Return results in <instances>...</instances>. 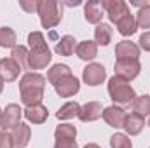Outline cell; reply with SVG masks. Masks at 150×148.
Returning <instances> with one entry per match:
<instances>
[{
  "label": "cell",
  "mask_w": 150,
  "mask_h": 148,
  "mask_svg": "<svg viewBox=\"0 0 150 148\" xmlns=\"http://www.w3.org/2000/svg\"><path fill=\"white\" fill-rule=\"evenodd\" d=\"M126 111L119 106H108L103 110V118L105 122L110 125V127H115V129H120L124 127V120H126Z\"/></svg>",
  "instance_id": "8fae6325"
},
{
  "label": "cell",
  "mask_w": 150,
  "mask_h": 148,
  "mask_svg": "<svg viewBox=\"0 0 150 148\" xmlns=\"http://www.w3.org/2000/svg\"><path fill=\"white\" fill-rule=\"evenodd\" d=\"M11 136H12V145H14V148H25L30 143V136H32L30 125L19 122V125H16L12 129V134Z\"/></svg>",
  "instance_id": "4fadbf2b"
},
{
  "label": "cell",
  "mask_w": 150,
  "mask_h": 148,
  "mask_svg": "<svg viewBox=\"0 0 150 148\" xmlns=\"http://www.w3.org/2000/svg\"><path fill=\"white\" fill-rule=\"evenodd\" d=\"M117 30H119V33L120 35H124V37H131V35H134L136 33V30H138V25H136V19L129 14V16H126L124 19H120L119 23H117Z\"/></svg>",
  "instance_id": "d6986e66"
},
{
  "label": "cell",
  "mask_w": 150,
  "mask_h": 148,
  "mask_svg": "<svg viewBox=\"0 0 150 148\" xmlns=\"http://www.w3.org/2000/svg\"><path fill=\"white\" fill-rule=\"evenodd\" d=\"M54 148H77V141L70 140V141H56Z\"/></svg>",
  "instance_id": "1f68e13d"
},
{
  "label": "cell",
  "mask_w": 150,
  "mask_h": 148,
  "mask_svg": "<svg viewBox=\"0 0 150 148\" xmlns=\"http://www.w3.org/2000/svg\"><path fill=\"white\" fill-rule=\"evenodd\" d=\"M149 125H150V120H149Z\"/></svg>",
  "instance_id": "8d00e7d4"
},
{
  "label": "cell",
  "mask_w": 150,
  "mask_h": 148,
  "mask_svg": "<svg viewBox=\"0 0 150 148\" xmlns=\"http://www.w3.org/2000/svg\"><path fill=\"white\" fill-rule=\"evenodd\" d=\"M84 82L87 84V85H100V84H103V80H105V77H107V72H105V68L101 66V65H98V63H91V65H87L86 68H84Z\"/></svg>",
  "instance_id": "9c48e42d"
},
{
  "label": "cell",
  "mask_w": 150,
  "mask_h": 148,
  "mask_svg": "<svg viewBox=\"0 0 150 148\" xmlns=\"http://www.w3.org/2000/svg\"><path fill=\"white\" fill-rule=\"evenodd\" d=\"M23 115L30 120V122H33V124H44L45 120H47V115H49V111L47 108L44 106V105H33V106H26L25 110H23Z\"/></svg>",
  "instance_id": "9a60e30c"
},
{
  "label": "cell",
  "mask_w": 150,
  "mask_h": 148,
  "mask_svg": "<svg viewBox=\"0 0 150 148\" xmlns=\"http://www.w3.org/2000/svg\"><path fill=\"white\" fill-rule=\"evenodd\" d=\"M84 14H86V19L93 25H98L101 19H103V7H101V2H87L86 7H84Z\"/></svg>",
  "instance_id": "e0dca14e"
},
{
  "label": "cell",
  "mask_w": 150,
  "mask_h": 148,
  "mask_svg": "<svg viewBox=\"0 0 150 148\" xmlns=\"http://www.w3.org/2000/svg\"><path fill=\"white\" fill-rule=\"evenodd\" d=\"M103 105L98 103V101H89L86 103L84 106H80V113H79V118L82 122H94L98 120L100 117H103Z\"/></svg>",
  "instance_id": "30bf717a"
},
{
  "label": "cell",
  "mask_w": 150,
  "mask_h": 148,
  "mask_svg": "<svg viewBox=\"0 0 150 148\" xmlns=\"http://www.w3.org/2000/svg\"><path fill=\"white\" fill-rule=\"evenodd\" d=\"M28 49L26 47H23V45H16L14 49H12V59L16 61V65L21 68V70H26L28 68Z\"/></svg>",
  "instance_id": "484cf974"
},
{
  "label": "cell",
  "mask_w": 150,
  "mask_h": 148,
  "mask_svg": "<svg viewBox=\"0 0 150 148\" xmlns=\"http://www.w3.org/2000/svg\"><path fill=\"white\" fill-rule=\"evenodd\" d=\"M0 47H16V32L9 26L0 28Z\"/></svg>",
  "instance_id": "4316f807"
},
{
  "label": "cell",
  "mask_w": 150,
  "mask_h": 148,
  "mask_svg": "<svg viewBox=\"0 0 150 148\" xmlns=\"http://www.w3.org/2000/svg\"><path fill=\"white\" fill-rule=\"evenodd\" d=\"M115 56L117 59H136L140 58V47L129 40H124V42H119L117 47H115Z\"/></svg>",
  "instance_id": "7c38bea8"
},
{
  "label": "cell",
  "mask_w": 150,
  "mask_h": 148,
  "mask_svg": "<svg viewBox=\"0 0 150 148\" xmlns=\"http://www.w3.org/2000/svg\"><path fill=\"white\" fill-rule=\"evenodd\" d=\"M79 113H80V105H79V103H75V101H70V103L63 105V106L58 110L56 117H58L59 120H68V118L79 117Z\"/></svg>",
  "instance_id": "7402d4cb"
},
{
  "label": "cell",
  "mask_w": 150,
  "mask_h": 148,
  "mask_svg": "<svg viewBox=\"0 0 150 148\" xmlns=\"http://www.w3.org/2000/svg\"><path fill=\"white\" fill-rule=\"evenodd\" d=\"M19 72H21V68L16 65V61L12 58L0 59V75L4 78V82H14L18 78Z\"/></svg>",
  "instance_id": "5bb4252c"
},
{
  "label": "cell",
  "mask_w": 150,
  "mask_h": 148,
  "mask_svg": "<svg viewBox=\"0 0 150 148\" xmlns=\"http://www.w3.org/2000/svg\"><path fill=\"white\" fill-rule=\"evenodd\" d=\"M113 68H115V77H119L126 82L136 78L138 73L142 72V65L136 59H117Z\"/></svg>",
  "instance_id": "5b68a950"
},
{
  "label": "cell",
  "mask_w": 150,
  "mask_h": 148,
  "mask_svg": "<svg viewBox=\"0 0 150 148\" xmlns=\"http://www.w3.org/2000/svg\"><path fill=\"white\" fill-rule=\"evenodd\" d=\"M37 12L40 16V23H42L44 28L56 26L63 18V11H61L59 4L54 2V0H40V2H37Z\"/></svg>",
  "instance_id": "277c9868"
},
{
  "label": "cell",
  "mask_w": 150,
  "mask_h": 148,
  "mask_svg": "<svg viewBox=\"0 0 150 148\" xmlns=\"http://www.w3.org/2000/svg\"><path fill=\"white\" fill-rule=\"evenodd\" d=\"M28 44H30V54H28V68L30 70H44L51 63L52 56L51 51L45 44V38L40 32H32L28 35Z\"/></svg>",
  "instance_id": "7a4b0ae2"
},
{
  "label": "cell",
  "mask_w": 150,
  "mask_h": 148,
  "mask_svg": "<svg viewBox=\"0 0 150 148\" xmlns=\"http://www.w3.org/2000/svg\"><path fill=\"white\" fill-rule=\"evenodd\" d=\"M19 7H23L28 12H33V11H37V2H25V0H21L19 2Z\"/></svg>",
  "instance_id": "d6a6232c"
},
{
  "label": "cell",
  "mask_w": 150,
  "mask_h": 148,
  "mask_svg": "<svg viewBox=\"0 0 150 148\" xmlns=\"http://www.w3.org/2000/svg\"><path fill=\"white\" fill-rule=\"evenodd\" d=\"M101 7H103V11H107L112 23H119L120 19H124L126 16L131 14L127 4L124 0H103Z\"/></svg>",
  "instance_id": "8992f818"
},
{
  "label": "cell",
  "mask_w": 150,
  "mask_h": 148,
  "mask_svg": "<svg viewBox=\"0 0 150 148\" xmlns=\"http://www.w3.org/2000/svg\"><path fill=\"white\" fill-rule=\"evenodd\" d=\"M67 75H72L70 66H67V65H54V66L47 72V80L54 85L58 80H61V78L67 77Z\"/></svg>",
  "instance_id": "cb8c5ba5"
},
{
  "label": "cell",
  "mask_w": 150,
  "mask_h": 148,
  "mask_svg": "<svg viewBox=\"0 0 150 148\" xmlns=\"http://www.w3.org/2000/svg\"><path fill=\"white\" fill-rule=\"evenodd\" d=\"M110 147L112 148H133V143L131 140L126 136V134H113L110 138Z\"/></svg>",
  "instance_id": "f1b7e54d"
},
{
  "label": "cell",
  "mask_w": 150,
  "mask_h": 148,
  "mask_svg": "<svg viewBox=\"0 0 150 148\" xmlns=\"http://www.w3.org/2000/svg\"><path fill=\"white\" fill-rule=\"evenodd\" d=\"M77 49V44H75V38L72 35H65L61 37V40L56 44V52L61 54V56H72Z\"/></svg>",
  "instance_id": "ffe728a7"
},
{
  "label": "cell",
  "mask_w": 150,
  "mask_h": 148,
  "mask_svg": "<svg viewBox=\"0 0 150 148\" xmlns=\"http://www.w3.org/2000/svg\"><path fill=\"white\" fill-rule=\"evenodd\" d=\"M44 89H45V78L40 73H25L19 80L21 101L26 106H33L42 101Z\"/></svg>",
  "instance_id": "6da1fadb"
},
{
  "label": "cell",
  "mask_w": 150,
  "mask_h": 148,
  "mask_svg": "<svg viewBox=\"0 0 150 148\" xmlns=\"http://www.w3.org/2000/svg\"><path fill=\"white\" fill-rule=\"evenodd\" d=\"M54 138H56V141H70V140H75L77 138V129L72 124H61V125L56 127Z\"/></svg>",
  "instance_id": "44dd1931"
},
{
  "label": "cell",
  "mask_w": 150,
  "mask_h": 148,
  "mask_svg": "<svg viewBox=\"0 0 150 148\" xmlns=\"http://www.w3.org/2000/svg\"><path fill=\"white\" fill-rule=\"evenodd\" d=\"M21 115L23 110L19 108V105H7L5 110L2 111V117H0V127L4 131L7 129H14L16 125H19V120H21Z\"/></svg>",
  "instance_id": "52a82bcc"
},
{
  "label": "cell",
  "mask_w": 150,
  "mask_h": 148,
  "mask_svg": "<svg viewBox=\"0 0 150 148\" xmlns=\"http://www.w3.org/2000/svg\"><path fill=\"white\" fill-rule=\"evenodd\" d=\"M54 89H56V92L61 98H70V96H74V94L79 92L80 84H79V80L75 78L74 75H67V77H63L61 80H58L54 84Z\"/></svg>",
  "instance_id": "ba28073f"
},
{
  "label": "cell",
  "mask_w": 150,
  "mask_h": 148,
  "mask_svg": "<svg viewBox=\"0 0 150 148\" xmlns=\"http://www.w3.org/2000/svg\"><path fill=\"white\" fill-rule=\"evenodd\" d=\"M143 125H145V118H143V117H140V115H136V113L126 115L124 129H126V132H127V134H131V136L140 134V132H142V129H143Z\"/></svg>",
  "instance_id": "2e32d148"
},
{
  "label": "cell",
  "mask_w": 150,
  "mask_h": 148,
  "mask_svg": "<svg viewBox=\"0 0 150 148\" xmlns=\"http://www.w3.org/2000/svg\"><path fill=\"white\" fill-rule=\"evenodd\" d=\"M2 91H4V78H2V75H0V94H2Z\"/></svg>",
  "instance_id": "e575fe53"
},
{
  "label": "cell",
  "mask_w": 150,
  "mask_h": 148,
  "mask_svg": "<svg viewBox=\"0 0 150 148\" xmlns=\"http://www.w3.org/2000/svg\"><path fill=\"white\" fill-rule=\"evenodd\" d=\"M12 136L7 131H0V148H12Z\"/></svg>",
  "instance_id": "f546056e"
},
{
  "label": "cell",
  "mask_w": 150,
  "mask_h": 148,
  "mask_svg": "<svg viewBox=\"0 0 150 148\" xmlns=\"http://www.w3.org/2000/svg\"><path fill=\"white\" fill-rule=\"evenodd\" d=\"M136 25H138V28H150V4L143 5V7L138 11Z\"/></svg>",
  "instance_id": "83f0119b"
},
{
  "label": "cell",
  "mask_w": 150,
  "mask_h": 148,
  "mask_svg": "<svg viewBox=\"0 0 150 148\" xmlns=\"http://www.w3.org/2000/svg\"><path fill=\"white\" fill-rule=\"evenodd\" d=\"M94 38L96 45H108L112 40V28L108 25H98L94 30Z\"/></svg>",
  "instance_id": "d4e9b609"
},
{
  "label": "cell",
  "mask_w": 150,
  "mask_h": 148,
  "mask_svg": "<svg viewBox=\"0 0 150 148\" xmlns=\"http://www.w3.org/2000/svg\"><path fill=\"white\" fill-rule=\"evenodd\" d=\"M108 94H110L112 101H115L117 105H122V106L131 105L136 98L134 89L126 80H122L119 77H112L108 80Z\"/></svg>",
  "instance_id": "3957f363"
},
{
  "label": "cell",
  "mask_w": 150,
  "mask_h": 148,
  "mask_svg": "<svg viewBox=\"0 0 150 148\" xmlns=\"http://www.w3.org/2000/svg\"><path fill=\"white\" fill-rule=\"evenodd\" d=\"M133 110L136 115L140 117H147L150 113V96L145 94V96H136L134 101H133Z\"/></svg>",
  "instance_id": "603a6c76"
},
{
  "label": "cell",
  "mask_w": 150,
  "mask_h": 148,
  "mask_svg": "<svg viewBox=\"0 0 150 148\" xmlns=\"http://www.w3.org/2000/svg\"><path fill=\"white\" fill-rule=\"evenodd\" d=\"M75 52H77V56H79L80 59H84V61H89V59L96 58V54H98V45H96V42L84 40V42L77 44V49H75Z\"/></svg>",
  "instance_id": "ac0fdd59"
},
{
  "label": "cell",
  "mask_w": 150,
  "mask_h": 148,
  "mask_svg": "<svg viewBox=\"0 0 150 148\" xmlns=\"http://www.w3.org/2000/svg\"><path fill=\"white\" fill-rule=\"evenodd\" d=\"M84 148H101L100 145H96V143H89V145H86Z\"/></svg>",
  "instance_id": "836d02e7"
},
{
  "label": "cell",
  "mask_w": 150,
  "mask_h": 148,
  "mask_svg": "<svg viewBox=\"0 0 150 148\" xmlns=\"http://www.w3.org/2000/svg\"><path fill=\"white\" fill-rule=\"evenodd\" d=\"M0 117H2V110H0Z\"/></svg>",
  "instance_id": "d590c367"
},
{
  "label": "cell",
  "mask_w": 150,
  "mask_h": 148,
  "mask_svg": "<svg viewBox=\"0 0 150 148\" xmlns=\"http://www.w3.org/2000/svg\"><path fill=\"white\" fill-rule=\"evenodd\" d=\"M140 47H142L143 51L150 52V32H145V33L140 37Z\"/></svg>",
  "instance_id": "4dcf8cb0"
}]
</instances>
